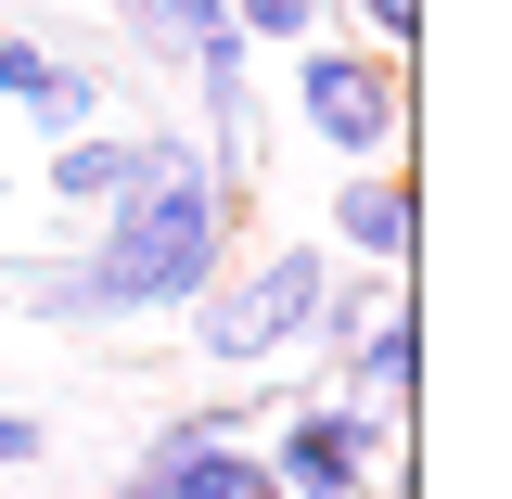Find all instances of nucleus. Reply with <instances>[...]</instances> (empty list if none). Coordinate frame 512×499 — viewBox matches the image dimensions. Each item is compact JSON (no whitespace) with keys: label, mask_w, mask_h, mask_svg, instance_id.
I'll return each mask as SVG.
<instances>
[{"label":"nucleus","mask_w":512,"mask_h":499,"mask_svg":"<svg viewBox=\"0 0 512 499\" xmlns=\"http://www.w3.org/2000/svg\"><path fill=\"white\" fill-rule=\"evenodd\" d=\"M244 244V205L205 180V141L192 128H141V180L90 218V295H103V333L116 320H180L205 282H218V256Z\"/></svg>","instance_id":"obj_1"},{"label":"nucleus","mask_w":512,"mask_h":499,"mask_svg":"<svg viewBox=\"0 0 512 499\" xmlns=\"http://www.w3.org/2000/svg\"><path fill=\"white\" fill-rule=\"evenodd\" d=\"M295 128H308L333 167H397L410 154V52L372 39H295Z\"/></svg>","instance_id":"obj_2"},{"label":"nucleus","mask_w":512,"mask_h":499,"mask_svg":"<svg viewBox=\"0 0 512 499\" xmlns=\"http://www.w3.org/2000/svg\"><path fill=\"white\" fill-rule=\"evenodd\" d=\"M320 269H333V244H231L218 256V282L192 295V346L218 359V372H256V359H282V346H308V308H320Z\"/></svg>","instance_id":"obj_3"},{"label":"nucleus","mask_w":512,"mask_h":499,"mask_svg":"<svg viewBox=\"0 0 512 499\" xmlns=\"http://www.w3.org/2000/svg\"><path fill=\"white\" fill-rule=\"evenodd\" d=\"M256 423H269V397H205V410H167V423L141 436V461H128L103 499H282V487H269Z\"/></svg>","instance_id":"obj_4"},{"label":"nucleus","mask_w":512,"mask_h":499,"mask_svg":"<svg viewBox=\"0 0 512 499\" xmlns=\"http://www.w3.org/2000/svg\"><path fill=\"white\" fill-rule=\"evenodd\" d=\"M397 423L410 410H384V397H295V410H269V487L282 499H359L397 461Z\"/></svg>","instance_id":"obj_5"},{"label":"nucleus","mask_w":512,"mask_h":499,"mask_svg":"<svg viewBox=\"0 0 512 499\" xmlns=\"http://www.w3.org/2000/svg\"><path fill=\"white\" fill-rule=\"evenodd\" d=\"M333 256H359V269H410L423 256V192L410 167H333Z\"/></svg>","instance_id":"obj_6"},{"label":"nucleus","mask_w":512,"mask_h":499,"mask_svg":"<svg viewBox=\"0 0 512 499\" xmlns=\"http://www.w3.org/2000/svg\"><path fill=\"white\" fill-rule=\"evenodd\" d=\"M128 180H141V128H77V141L39 154V180H26V192H39V218H64V231L90 244V218H103Z\"/></svg>","instance_id":"obj_7"},{"label":"nucleus","mask_w":512,"mask_h":499,"mask_svg":"<svg viewBox=\"0 0 512 499\" xmlns=\"http://www.w3.org/2000/svg\"><path fill=\"white\" fill-rule=\"evenodd\" d=\"M410 384H423V320H410V282H397V295L346 333V384H333V397H384V410H410Z\"/></svg>","instance_id":"obj_8"},{"label":"nucleus","mask_w":512,"mask_h":499,"mask_svg":"<svg viewBox=\"0 0 512 499\" xmlns=\"http://www.w3.org/2000/svg\"><path fill=\"white\" fill-rule=\"evenodd\" d=\"M103 103H116V77L64 52V64H52V90L26 103V128H39V141H77V128H103Z\"/></svg>","instance_id":"obj_9"},{"label":"nucleus","mask_w":512,"mask_h":499,"mask_svg":"<svg viewBox=\"0 0 512 499\" xmlns=\"http://www.w3.org/2000/svg\"><path fill=\"white\" fill-rule=\"evenodd\" d=\"M320 26H333V0H231V39H244V52H295Z\"/></svg>","instance_id":"obj_10"},{"label":"nucleus","mask_w":512,"mask_h":499,"mask_svg":"<svg viewBox=\"0 0 512 499\" xmlns=\"http://www.w3.org/2000/svg\"><path fill=\"white\" fill-rule=\"evenodd\" d=\"M52 39H26V26H13V39H0V103H13V116H26V103H39V90H52Z\"/></svg>","instance_id":"obj_11"},{"label":"nucleus","mask_w":512,"mask_h":499,"mask_svg":"<svg viewBox=\"0 0 512 499\" xmlns=\"http://www.w3.org/2000/svg\"><path fill=\"white\" fill-rule=\"evenodd\" d=\"M52 461V423L39 410H0V474H39Z\"/></svg>","instance_id":"obj_12"},{"label":"nucleus","mask_w":512,"mask_h":499,"mask_svg":"<svg viewBox=\"0 0 512 499\" xmlns=\"http://www.w3.org/2000/svg\"><path fill=\"white\" fill-rule=\"evenodd\" d=\"M346 13L372 26V52H410V39H423V0H346Z\"/></svg>","instance_id":"obj_13"}]
</instances>
